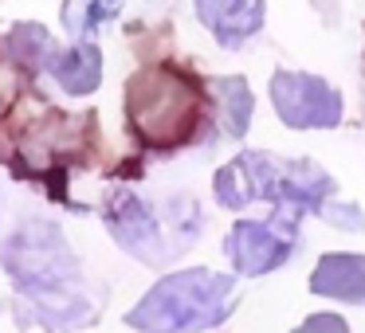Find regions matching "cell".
I'll use <instances>...</instances> for the list:
<instances>
[{"mask_svg":"<svg viewBox=\"0 0 365 333\" xmlns=\"http://www.w3.org/2000/svg\"><path fill=\"white\" fill-rule=\"evenodd\" d=\"M0 263L16 282V290H24L36 302V314L48 325L75 329V325H87L98 317V310L75 294L79 263H75L71 247L56 223L32 220L16 228L0 247Z\"/></svg>","mask_w":365,"mask_h":333,"instance_id":"1","label":"cell"},{"mask_svg":"<svg viewBox=\"0 0 365 333\" xmlns=\"http://www.w3.org/2000/svg\"><path fill=\"white\" fill-rule=\"evenodd\" d=\"M208 122V90L192 71L169 63H145L126 83V126L142 149L177 153L200 137Z\"/></svg>","mask_w":365,"mask_h":333,"instance_id":"2","label":"cell"},{"mask_svg":"<svg viewBox=\"0 0 365 333\" xmlns=\"http://www.w3.org/2000/svg\"><path fill=\"white\" fill-rule=\"evenodd\" d=\"M212 192L224 208H247L255 200H271L291 212H322L326 196H334V176L314 161H279L267 153L244 149L236 161L216 173Z\"/></svg>","mask_w":365,"mask_h":333,"instance_id":"3","label":"cell"},{"mask_svg":"<svg viewBox=\"0 0 365 333\" xmlns=\"http://www.w3.org/2000/svg\"><path fill=\"white\" fill-rule=\"evenodd\" d=\"M232 306H236V282L228 275L192 267L161 278L126 314V325L142 333H200L220 325Z\"/></svg>","mask_w":365,"mask_h":333,"instance_id":"4","label":"cell"},{"mask_svg":"<svg viewBox=\"0 0 365 333\" xmlns=\"http://www.w3.org/2000/svg\"><path fill=\"white\" fill-rule=\"evenodd\" d=\"M98 149V122L95 114H59L43 106L40 118L12 126L9 142L0 145V157L24 181H63L71 165H83Z\"/></svg>","mask_w":365,"mask_h":333,"instance_id":"5","label":"cell"},{"mask_svg":"<svg viewBox=\"0 0 365 333\" xmlns=\"http://www.w3.org/2000/svg\"><path fill=\"white\" fill-rule=\"evenodd\" d=\"M271 102L283 126L291 130H330L341 122V95L318 75L275 71L271 79Z\"/></svg>","mask_w":365,"mask_h":333,"instance_id":"6","label":"cell"},{"mask_svg":"<svg viewBox=\"0 0 365 333\" xmlns=\"http://www.w3.org/2000/svg\"><path fill=\"white\" fill-rule=\"evenodd\" d=\"M294 216H279L271 223H255V220H240L228 231V259L240 275H267V270L283 267L287 255L294 251Z\"/></svg>","mask_w":365,"mask_h":333,"instance_id":"7","label":"cell"},{"mask_svg":"<svg viewBox=\"0 0 365 333\" xmlns=\"http://www.w3.org/2000/svg\"><path fill=\"white\" fill-rule=\"evenodd\" d=\"M103 220H106V228H110V236L118 239L130 255H138V259H145V263H158L161 255H165L158 247L161 243L158 216H153L130 189H114L110 196H106Z\"/></svg>","mask_w":365,"mask_h":333,"instance_id":"8","label":"cell"},{"mask_svg":"<svg viewBox=\"0 0 365 333\" xmlns=\"http://www.w3.org/2000/svg\"><path fill=\"white\" fill-rule=\"evenodd\" d=\"M197 16L216 43L240 48L263 28V0H197Z\"/></svg>","mask_w":365,"mask_h":333,"instance_id":"9","label":"cell"},{"mask_svg":"<svg viewBox=\"0 0 365 333\" xmlns=\"http://www.w3.org/2000/svg\"><path fill=\"white\" fill-rule=\"evenodd\" d=\"M43 67H48L51 79H56L67 95H91V90L98 87V79H103V51H98V43H91V40L75 43L71 51L51 48V56H48Z\"/></svg>","mask_w":365,"mask_h":333,"instance_id":"10","label":"cell"},{"mask_svg":"<svg viewBox=\"0 0 365 333\" xmlns=\"http://www.w3.org/2000/svg\"><path fill=\"white\" fill-rule=\"evenodd\" d=\"M310 290L322 298L365 302V255H326L310 275Z\"/></svg>","mask_w":365,"mask_h":333,"instance_id":"11","label":"cell"},{"mask_svg":"<svg viewBox=\"0 0 365 333\" xmlns=\"http://www.w3.org/2000/svg\"><path fill=\"white\" fill-rule=\"evenodd\" d=\"M212 98H216V118H220L224 134L228 137H244L247 134V122H252V90L240 75H228V79H216L212 83Z\"/></svg>","mask_w":365,"mask_h":333,"instance_id":"12","label":"cell"},{"mask_svg":"<svg viewBox=\"0 0 365 333\" xmlns=\"http://www.w3.org/2000/svg\"><path fill=\"white\" fill-rule=\"evenodd\" d=\"M4 56L12 59V63L20 67L24 75H40L43 71V63H48V56H51V36H48V28L43 24H16L9 32V40H4Z\"/></svg>","mask_w":365,"mask_h":333,"instance_id":"13","label":"cell"},{"mask_svg":"<svg viewBox=\"0 0 365 333\" xmlns=\"http://www.w3.org/2000/svg\"><path fill=\"white\" fill-rule=\"evenodd\" d=\"M118 9H122V0H63L59 16H63V28L75 36V40L87 43L106 20L118 16Z\"/></svg>","mask_w":365,"mask_h":333,"instance_id":"14","label":"cell"},{"mask_svg":"<svg viewBox=\"0 0 365 333\" xmlns=\"http://www.w3.org/2000/svg\"><path fill=\"white\" fill-rule=\"evenodd\" d=\"M294 333H349V325L341 322L338 314H314V317H307Z\"/></svg>","mask_w":365,"mask_h":333,"instance_id":"15","label":"cell"}]
</instances>
